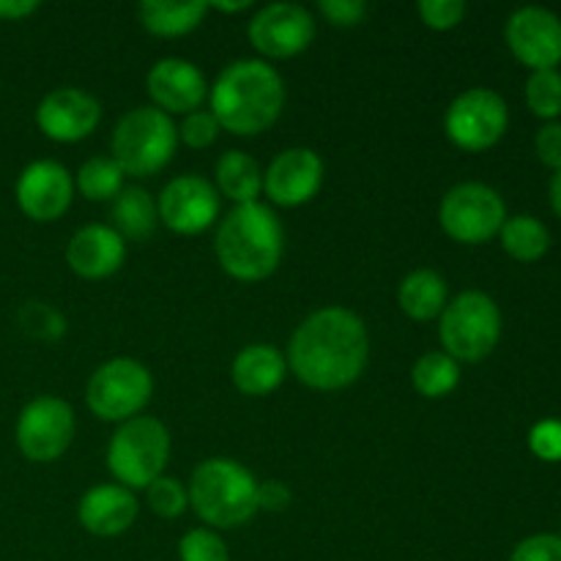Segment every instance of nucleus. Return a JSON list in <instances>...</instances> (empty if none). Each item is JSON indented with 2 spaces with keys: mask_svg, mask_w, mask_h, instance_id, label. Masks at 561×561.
Wrapping results in <instances>:
<instances>
[{
  "mask_svg": "<svg viewBox=\"0 0 561 561\" xmlns=\"http://www.w3.org/2000/svg\"><path fill=\"white\" fill-rule=\"evenodd\" d=\"M250 44L266 58H294L316 38V20L299 3L263 5L250 20Z\"/></svg>",
  "mask_w": 561,
  "mask_h": 561,
  "instance_id": "f8f14e48",
  "label": "nucleus"
},
{
  "mask_svg": "<svg viewBox=\"0 0 561 561\" xmlns=\"http://www.w3.org/2000/svg\"><path fill=\"white\" fill-rule=\"evenodd\" d=\"M16 447L33 463H53L69 449L75 438V411L66 400L42 398L31 400L16 416Z\"/></svg>",
  "mask_w": 561,
  "mask_h": 561,
  "instance_id": "9b49d317",
  "label": "nucleus"
},
{
  "mask_svg": "<svg viewBox=\"0 0 561 561\" xmlns=\"http://www.w3.org/2000/svg\"><path fill=\"white\" fill-rule=\"evenodd\" d=\"M146 491L148 504H151V510L159 518H179V515L190 507V491H186V488L181 485V480H175V477L162 474L159 480H153Z\"/></svg>",
  "mask_w": 561,
  "mask_h": 561,
  "instance_id": "c756f323",
  "label": "nucleus"
},
{
  "mask_svg": "<svg viewBox=\"0 0 561 561\" xmlns=\"http://www.w3.org/2000/svg\"><path fill=\"white\" fill-rule=\"evenodd\" d=\"M510 126L507 102L491 88H469L447 110L444 131L463 151H488Z\"/></svg>",
  "mask_w": 561,
  "mask_h": 561,
  "instance_id": "9d476101",
  "label": "nucleus"
},
{
  "mask_svg": "<svg viewBox=\"0 0 561 561\" xmlns=\"http://www.w3.org/2000/svg\"><path fill=\"white\" fill-rule=\"evenodd\" d=\"M16 206L33 222H53L64 217L66 208L75 197V181L69 170L53 159H38L31 162L20 173L14 186Z\"/></svg>",
  "mask_w": 561,
  "mask_h": 561,
  "instance_id": "2eb2a0df",
  "label": "nucleus"
},
{
  "mask_svg": "<svg viewBox=\"0 0 561 561\" xmlns=\"http://www.w3.org/2000/svg\"><path fill=\"white\" fill-rule=\"evenodd\" d=\"M77 518L91 535L118 537L135 524L137 499L124 485H96L80 499Z\"/></svg>",
  "mask_w": 561,
  "mask_h": 561,
  "instance_id": "aec40b11",
  "label": "nucleus"
},
{
  "mask_svg": "<svg viewBox=\"0 0 561 561\" xmlns=\"http://www.w3.org/2000/svg\"><path fill=\"white\" fill-rule=\"evenodd\" d=\"M507 47L531 71L557 69L561 64V20L542 5H524L504 27Z\"/></svg>",
  "mask_w": 561,
  "mask_h": 561,
  "instance_id": "ddd939ff",
  "label": "nucleus"
},
{
  "mask_svg": "<svg viewBox=\"0 0 561 561\" xmlns=\"http://www.w3.org/2000/svg\"><path fill=\"white\" fill-rule=\"evenodd\" d=\"M142 27L153 36H184L192 33L208 14V3L203 0H190V3H170V0H142L140 9Z\"/></svg>",
  "mask_w": 561,
  "mask_h": 561,
  "instance_id": "4be33fe9",
  "label": "nucleus"
},
{
  "mask_svg": "<svg viewBox=\"0 0 561 561\" xmlns=\"http://www.w3.org/2000/svg\"><path fill=\"white\" fill-rule=\"evenodd\" d=\"M102 121V107L96 99L80 88H55L42 99L36 110V124L49 140L77 142L93 135Z\"/></svg>",
  "mask_w": 561,
  "mask_h": 561,
  "instance_id": "dca6fc26",
  "label": "nucleus"
},
{
  "mask_svg": "<svg viewBox=\"0 0 561 561\" xmlns=\"http://www.w3.org/2000/svg\"><path fill=\"white\" fill-rule=\"evenodd\" d=\"M510 561H561L559 535H535L518 542Z\"/></svg>",
  "mask_w": 561,
  "mask_h": 561,
  "instance_id": "c9c22d12",
  "label": "nucleus"
},
{
  "mask_svg": "<svg viewBox=\"0 0 561 561\" xmlns=\"http://www.w3.org/2000/svg\"><path fill=\"white\" fill-rule=\"evenodd\" d=\"M217 190L236 206L257 203L263 192V170L257 159L244 151H225L217 162Z\"/></svg>",
  "mask_w": 561,
  "mask_h": 561,
  "instance_id": "b1692460",
  "label": "nucleus"
},
{
  "mask_svg": "<svg viewBox=\"0 0 561 561\" xmlns=\"http://www.w3.org/2000/svg\"><path fill=\"white\" fill-rule=\"evenodd\" d=\"M250 0H241V3H208V9H217V11H244L250 9Z\"/></svg>",
  "mask_w": 561,
  "mask_h": 561,
  "instance_id": "79ce46f5",
  "label": "nucleus"
},
{
  "mask_svg": "<svg viewBox=\"0 0 561 561\" xmlns=\"http://www.w3.org/2000/svg\"><path fill=\"white\" fill-rule=\"evenodd\" d=\"M438 334L444 354L455 362H482L502 337V312L482 290H463L444 307Z\"/></svg>",
  "mask_w": 561,
  "mask_h": 561,
  "instance_id": "0eeeda50",
  "label": "nucleus"
},
{
  "mask_svg": "<svg viewBox=\"0 0 561 561\" xmlns=\"http://www.w3.org/2000/svg\"><path fill=\"white\" fill-rule=\"evenodd\" d=\"M535 151L540 157L542 164H548L551 170H561V124L559 121H548L535 137Z\"/></svg>",
  "mask_w": 561,
  "mask_h": 561,
  "instance_id": "4c0bfd02",
  "label": "nucleus"
},
{
  "mask_svg": "<svg viewBox=\"0 0 561 561\" xmlns=\"http://www.w3.org/2000/svg\"><path fill=\"white\" fill-rule=\"evenodd\" d=\"M323 184V162L312 148H288L277 153L263 173V192L283 208L312 201Z\"/></svg>",
  "mask_w": 561,
  "mask_h": 561,
  "instance_id": "f3484780",
  "label": "nucleus"
},
{
  "mask_svg": "<svg viewBox=\"0 0 561 561\" xmlns=\"http://www.w3.org/2000/svg\"><path fill=\"white\" fill-rule=\"evenodd\" d=\"M214 252L230 277L241 283L266 279L283 261V225L263 203L236 206L219 225Z\"/></svg>",
  "mask_w": 561,
  "mask_h": 561,
  "instance_id": "7ed1b4c3",
  "label": "nucleus"
},
{
  "mask_svg": "<svg viewBox=\"0 0 561 561\" xmlns=\"http://www.w3.org/2000/svg\"><path fill=\"white\" fill-rule=\"evenodd\" d=\"M285 107V82L266 60H233L211 88V113L225 131L239 137L272 129Z\"/></svg>",
  "mask_w": 561,
  "mask_h": 561,
  "instance_id": "f03ea898",
  "label": "nucleus"
},
{
  "mask_svg": "<svg viewBox=\"0 0 561 561\" xmlns=\"http://www.w3.org/2000/svg\"><path fill=\"white\" fill-rule=\"evenodd\" d=\"M148 93L153 107L168 115H190L201 110L208 85L203 71L184 58H162L148 71Z\"/></svg>",
  "mask_w": 561,
  "mask_h": 561,
  "instance_id": "a211bd4d",
  "label": "nucleus"
},
{
  "mask_svg": "<svg viewBox=\"0 0 561 561\" xmlns=\"http://www.w3.org/2000/svg\"><path fill=\"white\" fill-rule=\"evenodd\" d=\"M179 129L168 113L157 107H135L113 131V159L124 175L146 179L173 159Z\"/></svg>",
  "mask_w": 561,
  "mask_h": 561,
  "instance_id": "423d86ee",
  "label": "nucleus"
},
{
  "mask_svg": "<svg viewBox=\"0 0 561 561\" xmlns=\"http://www.w3.org/2000/svg\"><path fill=\"white\" fill-rule=\"evenodd\" d=\"M153 394V378L137 359H110L93 370L88 381V409L104 422H126L140 416Z\"/></svg>",
  "mask_w": 561,
  "mask_h": 561,
  "instance_id": "6e6552de",
  "label": "nucleus"
},
{
  "mask_svg": "<svg viewBox=\"0 0 561 561\" xmlns=\"http://www.w3.org/2000/svg\"><path fill=\"white\" fill-rule=\"evenodd\" d=\"M460 381V365L444 351H431L420 356L411 370V383L422 398H447Z\"/></svg>",
  "mask_w": 561,
  "mask_h": 561,
  "instance_id": "bb28decb",
  "label": "nucleus"
},
{
  "mask_svg": "<svg viewBox=\"0 0 561 561\" xmlns=\"http://www.w3.org/2000/svg\"><path fill=\"white\" fill-rule=\"evenodd\" d=\"M285 373H288L285 356L266 343L247 345L233 359V383L247 398L272 394L285 381Z\"/></svg>",
  "mask_w": 561,
  "mask_h": 561,
  "instance_id": "412c9836",
  "label": "nucleus"
},
{
  "mask_svg": "<svg viewBox=\"0 0 561 561\" xmlns=\"http://www.w3.org/2000/svg\"><path fill=\"white\" fill-rule=\"evenodd\" d=\"M126 257V241L107 225H85L66 247L71 272L82 279H104L121 268Z\"/></svg>",
  "mask_w": 561,
  "mask_h": 561,
  "instance_id": "6ab92c4d",
  "label": "nucleus"
},
{
  "mask_svg": "<svg viewBox=\"0 0 561 561\" xmlns=\"http://www.w3.org/2000/svg\"><path fill=\"white\" fill-rule=\"evenodd\" d=\"M38 9L36 0H0V20L20 22Z\"/></svg>",
  "mask_w": 561,
  "mask_h": 561,
  "instance_id": "ea45409f",
  "label": "nucleus"
},
{
  "mask_svg": "<svg viewBox=\"0 0 561 561\" xmlns=\"http://www.w3.org/2000/svg\"><path fill=\"white\" fill-rule=\"evenodd\" d=\"M438 219L449 239L460 244H485L507 222V206L493 186L466 181L444 195Z\"/></svg>",
  "mask_w": 561,
  "mask_h": 561,
  "instance_id": "1a4fd4ad",
  "label": "nucleus"
},
{
  "mask_svg": "<svg viewBox=\"0 0 561 561\" xmlns=\"http://www.w3.org/2000/svg\"><path fill=\"white\" fill-rule=\"evenodd\" d=\"M181 561H230V551L214 529H192L179 542Z\"/></svg>",
  "mask_w": 561,
  "mask_h": 561,
  "instance_id": "7c9ffc66",
  "label": "nucleus"
},
{
  "mask_svg": "<svg viewBox=\"0 0 561 561\" xmlns=\"http://www.w3.org/2000/svg\"><path fill=\"white\" fill-rule=\"evenodd\" d=\"M115 233L129 241H146L159 225V211L153 197L140 186H124L113 201Z\"/></svg>",
  "mask_w": 561,
  "mask_h": 561,
  "instance_id": "393cba45",
  "label": "nucleus"
},
{
  "mask_svg": "<svg viewBox=\"0 0 561 561\" xmlns=\"http://www.w3.org/2000/svg\"><path fill=\"white\" fill-rule=\"evenodd\" d=\"M159 222L173 233L195 236L214 225L219 214V195L203 175H179L162 190L157 201Z\"/></svg>",
  "mask_w": 561,
  "mask_h": 561,
  "instance_id": "4468645a",
  "label": "nucleus"
},
{
  "mask_svg": "<svg viewBox=\"0 0 561 561\" xmlns=\"http://www.w3.org/2000/svg\"><path fill=\"white\" fill-rule=\"evenodd\" d=\"M77 190L93 203L115 201L124 190V170L113 157H91L77 170Z\"/></svg>",
  "mask_w": 561,
  "mask_h": 561,
  "instance_id": "cd10ccee",
  "label": "nucleus"
},
{
  "mask_svg": "<svg viewBox=\"0 0 561 561\" xmlns=\"http://www.w3.org/2000/svg\"><path fill=\"white\" fill-rule=\"evenodd\" d=\"M526 104L537 118L557 121L561 115V71H531L526 80Z\"/></svg>",
  "mask_w": 561,
  "mask_h": 561,
  "instance_id": "c85d7f7f",
  "label": "nucleus"
},
{
  "mask_svg": "<svg viewBox=\"0 0 561 561\" xmlns=\"http://www.w3.org/2000/svg\"><path fill=\"white\" fill-rule=\"evenodd\" d=\"M20 327L22 332L38 340H55L66 332L64 318H60L49 305H42V301H31V305L22 307Z\"/></svg>",
  "mask_w": 561,
  "mask_h": 561,
  "instance_id": "2f4dec72",
  "label": "nucleus"
},
{
  "mask_svg": "<svg viewBox=\"0 0 561 561\" xmlns=\"http://www.w3.org/2000/svg\"><path fill=\"white\" fill-rule=\"evenodd\" d=\"M170 458V433L153 416L121 422L107 447L110 474L129 491H146L164 474Z\"/></svg>",
  "mask_w": 561,
  "mask_h": 561,
  "instance_id": "39448f33",
  "label": "nucleus"
},
{
  "mask_svg": "<svg viewBox=\"0 0 561 561\" xmlns=\"http://www.w3.org/2000/svg\"><path fill=\"white\" fill-rule=\"evenodd\" d=\"M186 491L197 518L211 529H239L257 513V480L230 458L203 460Z\"/></svg>",
  "mask_w": 561,
  "mask_h": 561,
  "instance_id": "20e7f679",
  "label": "nucleus"
},
{
  "mask_svg": "<svg viewBox=\"0 0 561 561\" xmlns=\"http://www.w3.org/2000/svg\"><path fill=\"white\" fill-rule=\"evenodd\" d=\"M294 502V493L285 482L279 480H266L257 482V510H266V513H285Z\"/></svg>",
  "mask_w": 561,
  "mask_h": 561,
  "instance_id": "58836bf2",
  "label": "nucleus"
},
{
  "mask_svg": "<svg viewBox=\"0 0 561 561\" xmlns=\"http://www.w3.org/2000/svg\"><path fill=\"white\" fill-rule=\"evenodd\" d=\"M420 16L433 31H453L463 22L466 3L463 0H422Z\"/></svg>",
  "mask_w": 561,
  "mask_h": 561,
  "instance_id": "72a5a7b5",
  "label": "nucleus"
},
{
  "mask_svg": "<svg viewBox=\"0 0 561 561\" xmlns=\"http://www.w3.org/2000/svg\"><path fill=\"white\" fill-rule=\"evenodd\" d=\"M398 301L400 310L409 318H414V321H433V318L442 316L449 301L447 283H444L442 274L431 272V268L411 272L400 283Z\"/></svg>",
  "mask_w": 561,
  "mask_h": 561,
  "instance_id": "5701e85b",
  "label": "nucleus"
},
{
  "mask_svg": "<svg viewBox=\"0 0 561 561\" xmlns=\"http://www.w3.org/2000/svg\"><path fill=\"white\" fill-rule=\"evenodd\" d=\"M531 453L540 460L557 463L561 460V422L559 420H542L531 427L529 433Z\"/></svg>",
  "mask_w": 561,
  "mask_h": 561,
  "instance_id": "f704fd0d",
  "label": "nucleus"
},
{
  "mask_svg": "<svg viewBox=\"0 0 561 561\" xmlns=\"http://www.w3.org/2000/svg\"><path fill=\"white\" fill-rule=\"evenodd\" d=\"M367 354L365 321L345 307H323L296 327L285 362L305 387L337 392L362 376Z\"/></svg>",
  "mask_w": 561,
  "mask_h": 561,
  "instance_id": "f257e3e1",
  "label": "nucleus"
},
{
  "mask_svg": "<svg viewBox=\"0 0 561 561\" xmlns=\"http://www.w3.org/2000/svg\"><path fill=\"white\" fill-rule=\"evenodd\" d=\"M551 206H553V211H557V217L561 219V170L553 175V181H551Z\"/></svg>",
  "mask_w": 561,
  "mask_h": 561,
  "instance_id": "a19ab883",
  "label": "nucleus"
},
{
  "mask_svg": "<svg viewBox=\"0 0 561 561\" xmlns=\"http://www.w3.org/2000/svg\"><path fill=\"white\" fill-rule=\"evenodd\" d=\"M499 239H502L504 252L520 263L540 261L548 252V247H551L548 228L537 217H529V214L507 217V222L499 230Z\"/></svg>",
  "mask_w": 561,
  "mask_h": 561,
  "instance_id": "a878e982",
  "label": "nucleus"
},
{
  "mask_svg": "<svg viewBox=\"0 0 561 561\" xmlns=\"http://www.w3.org/2000/svg\"><path fill=\"white\" fill-rule=\"evenodd\" d=\"M219 131H222V126H219V121L214 118L211 110H195V113L184 115V124H181L179 137L190 148L203 151V148H208L217 142Z\"/></svg>",
  "mask_w": 561,
  "mask_h": 561,
  "instance_id": "473e14b6",
  "label": "nucleus"
},
{
  "mask_svg": "<svg viewBox=\"0 0 561 561\" xmlns=\"http://www.w3.org/2000/svg\"><path fill=\"white\" fill-rule=\"evenodd\" d=\"M318 9L334 27H354L367 14V3L362 0H321Z\"/></svg>",
  "mask_w": 561,
  "mask_h": 561,
  "instance_id": "e433bc0d",
  "label": "nucleus"
}]
</instances>
